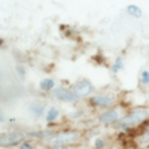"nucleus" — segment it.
<instances>
[{
	"mask_svg": "<svg viewBox=\"0 0 149 149\" xmlns=\"http://www.w3.org/2000/svg\"><path fill=\"white\" fill-rule=\"evenodd\" d=\"M149 119V107H134L130 112H127L124 116H121L113 127L119 131H130L131 128H136L145 124Z\"/></svg>",
	"mask_w": 149,
	"mask_h": 149,
	"instance_id": "f257e3e1",
	"label": "nucleus"
},
{
	"mask_svg": "<svg viewBox=\"0 0 149 149\" xmlns=\"http://www.w3.org/2000/svg\"><path fill=\"white\" fill-rule=\"evenodd\" d=\"M81 137V134L74 130H66V131H55L51 139H48L46 143H55V145H66L70 146L76 143Z\"/></svg>",
	"mask_w": 149,
	"mask_h": 149,
	"instance_id": "f03ea898",
	"label": "nucleus"
},
{
	"mask_svg": "<svg viewBox=\"0 0 149 149\" xmlns=\"http://www.w3.org/2000/svg\"><path fill=\"white\" fill-rule=\"evenodd\" d=\"M27 136L22 131L18 130H12V131H5L0 133V148H14V146H19V143H22L26 140Z\"/></svg>",
	"mask_w": 149,
	"mask_h": 149,
	"instance_id": "7ed1b4c3",
	"label": "nucleus"
},
{
	"mask_svg": "<svg viewBox=\"0 0 149 149\" xmlns=\"http://www.w3.org/2000/svg\"><path fill=\"white\" fill-rule=\"evenodd\" d=\"M52 98L58 102H63V103H78L82 98L74 93L70 88H66V86H55V88L51 91Z\"/></svg>",
	"mask_w": 149,
	"mask_h": 149,
	"instance_id": "20e7f679",
	"label": "nucleus"
},
{
	"mask_svg": "<svg viewBox=\"0 0 149 149\" xmlns=\"http://www.w3.org/2000/svg\"><path fill=\"white\" fill-rule=\"evenodd\" d=\"M90 104L94 107H113L116 104V97L110 94H95L90 97Z\"/></svg>",
	"mask_w": 149,
	"mask_h": 149,
	"instance_id": "39448f33",
	"label": "nucleus"
},
{
	"mask_svg": "<svg viewBox=\"0 0 149 149\" xmlns=\"http://www.w3.org/2000/svg\"><path fill=\"white\" fill-rule=\"evenodd\" d=\"M121 118V112L116 107H107L98 115V122L103 125H113V124Z\"/></svg>",
	"mask_w": 149,
	"mask_h": 149,
	"instance_id": "423d86ee",
	"label": "nucleus"
},
{
	"mask_svg": "<svg viewBox=\"0 0 149 149\" xmlns=\"http://www.w3.org/2000/svg\"><path fill=\"white\" fill-rule=\"evenodd\" d=\"M93 90H94V86H93V84L88 79H81V81H78L76 84L73 85V91L76 93L81 98L91 97Z\"/></svg>",
	"mask_w": 149,
	"mask_h": 149,
	"instance_id": "0eeeda50",
	"label": "nucleus"
},
{
	"mask_svg": "<svg viewBox=\"0 0 149 149\" xmlns=\"http://www.w3.org/2000/svg\"><path fill=\"white\" fill-rule=\"evenodd\" d=\"M29 112H30L34 118H42V116H45V113H46V107H45V104L40 103V102H33V103H30V106H29Z\"/></svg>",
	"mask_w": 149,
	"mask_h": 149,
	"instance_id": "6e6552de",
	"label": "nucleus"
},
{
	"mask_svg": "<svg viewBox=\"0 0 149 149\" xmlns=\"http://www.w3.org/2000/svg\"><path fill=\"white\" fill-rule=\"evenodd\" d=\"M43 118H45V121H46L48 124L55 122V121L60 118V110H58V107H55V106L48 107V109H46V113H45Z\"/></svg>",
	"mask_w": 149,
	"mask_h": 149,
	"instance_id": "1a4fd4ad",
	"label": "nucleus"
},
{
	"mask_svg": "<svg viewBox=\"0 0 149 149\" xmlns=\"http://www.w3.org/2000/svg\"><path fill=\"white\" fill-rule=\"evenodd\" d=\"M125 12H127V15H130L131 18H136V19H140L143 17V10L137 5H128L125 8Z\"/></svg>",
	"mask_w": 149,
	"mask_h": 149,
	"instance_id": "9d476101",
	"label": "nucleus"
},
{
	"mask_svg": "<svg viewBox=\"0 0 149 149\" xmlns=\"http://www.w3.org/2000/svg\"><path fill=\"white\" fill-rule=\"evenodd\" d=\"M55 86H57V84H55V81H54L52 78H43V79L39 82V88H40L42 91H45V93H51Z\"/></svg>",
	"mask_w": 149,
	"mask_h": 149,
	"instance_id": "9b49d317",
	"label": "nucleus"
},
{
	"mask_svg": "<svg viewBox=\"0 0 149 149\" xmlns=\"http://www.w3.org/2000/svg\"><path fill=\"white\" fill-rule=\"evenodd\" d=\"M124 69V58L122 57H116L113 60V63L110 64V72L112 73H119Z\"/></svg>",
	"mask_w": 149,
	"mask_h": 149,
	"instance_id": "f8f14e48",
	"label": "nucleus"
},
{
	"mask_svg": "<svg viewBox=\"0 0 149 149\" xmlns=\"http://www.w3.org/2000/svg\"><path fill=\"white\" fill-rule=\"evenodd\" d=\"M139 85L140 86H149V70L140 69L139 72Z\"/></svg>",
	"mask_w": 149,
	"mask_h": 149,
	"instance_id": "ddd939ff",
	"label": "nucleus"
},
{
	"mask_svg": "<svg viewBox=\"0 0 149 149\" xmlns=\"http://www.w3.org/2000/svg\"><path fill=\"white\" fill-rule=\"evenodd\" d=\"M93 146H94V149H104L107 146V142L103 137H95L93 142Z\"/></svg>",
	"mask_w": 149,
	"mask_h": 149,
	"instance_id": "4468645a",
	"label": "nucleus"
},
{
	"mask_svg": "<svg viewBox=\"0 0 149 149\" xmlns=\"http://www.w3.org/2000/svg\"><path fill=\"white\" fill-rule=\"evenodd\" d=\"M18 149H36V146L33 145V142H29V140H24L22 143H19Z\"/></svg>",
	"mask_w": 149,
	"mask_h": 149,
	"instance_id": "2eb2a0df",
	"label": "nucleus"
},
{
	"mask_svg": "<svg viewBox=\"0 0 149 149\" xmlns=\"http://www.w3.org/2000/svg\"><path fill=\"white\" fill-rule=\"evenodd\" d=\"M82 115H84V110H76V112H72V113H69L67 118H69V119H78V118H81Z\"/></svg>",
	"mask_w": 149,
	"mask_h": 149,
	"instance_id": "dca6fc26",
	"label": "nucleus"
},
{
	"mask_svg": "<svg viewBox=\"0 0 149 149\" xmlns=\"http://www.w3.org/2000/svg\"><path fill=\"white\" fill-rule=\"evenodd\" d=\"M45 149H69V146H66V145H55V143H49Z\"/></svg>",
	"mask_w": 149,
	"mask_h": 149,
	"instance_id": "f3484780",
	"label": "nucleus"
},
{
	"mask_svg": "<svg viewBox=\"0 0 149 149\" xmlns=\"http://www.w3.org/2000/svg\"><path fill=\"white\" fill-rule=\"evenodd\" d=\"M5 121H6V115H5V112H3L2 109H0V124L5 122Z\"/></svg>",
	"mask_w": 149,
	"mask_h": 149,
	"instance_id": "a211bd4d",
	"label": "nucleus"
}]
</instances>
